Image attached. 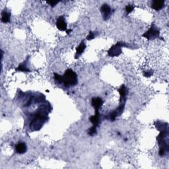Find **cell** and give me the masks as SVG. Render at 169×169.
Returning a JSON list of instances; mask_svg holds the SVG:
<instances>
[{
  "label": "cell",
  "instance_id": "obj_3",
  "mask_svg": "<svg viewBox=\"0 0 169 169\" xmlns=\"http://www.w3.org/2000/svg\"><path fill=\"white\" fill-rule=\"evenodd\" d=\"M142 37L147 38L148 41H153L160 37V31L156 27L154 23L151 24V28L147 31L145 33Z\"/></svg>",
  "mask_w": 169,
  "mask_h": 169
},
{
  "label": "cell",
  "instance_id": "obj_4",
  "mask_svg": "<svg viewBox=\"0 0 169 169\" xmlns=\"http://www.w3.org/2000/svg\"><path fill=\"white\" fill-rule=\"evenodd\" d=\"M100 12L102 15V17L104 21H107V20L110 17V15L112 13V9L106 3H104L103 5L100 7Z\"/></svg>",
  "mask_w": 169,
  "mask_h": 169
},
{
  "label": "cell",
  "instance_id": "obj_17",
  "mask_svg": "<svg viewBox=\"0 0 169 169\" xmlns=\"http://www.w3.org/2000/svg\"><path fill=\"white\" fill-rule=\"evenodd\" d=\"M134 10V5H130V4H129V5L126 6V12L127 13H130Z\"/></svg>",
  "mask_w": 169,
  "mask_h": 169
},
{
  "label": "cell",
  "instance_id": "obj_9",
  "mask_svg": "<svg viewBox=\"0 0 169 169\" xmlns=\"http://www.w3.org/2000/svg\"><path fill=\"white\" fill-rule=\"evenodd\" d=\"M28 62H29V58H27V59H25L23 62L21 63L19 65V66L16 68V70L19 71H22V72H31V70L29 69V67H28Z\"/></svg>",
  "mask_w": 169,
  "mask_h": 169
},
{
  "label": "cell",
  "instance_id": "obj_13",
  "mask_svg": "<svg viewBox=\"0 0 169 169\" xmlns=\"http://www.w3.org/2000/svg\"><path fill=\"white\" fill-rule=\"evenodd\" d=\"M11 13L9 11L4 9L2 11V21L3 23H7L10 22Z\"/></svg>",
  "mask_w": 169,
  "mask_h": 169
},
{
  "label": "cell",
  "instance_id": "obj_14",
  "mask_svg": "<svg viewBox=\"0 0 169 169\" xmlns=\"http://www.w3.org/2000/svg\"><path fill=\"white\" fill-rule=\"evenodd\" d=\"M55 81L58 84H62L63 83V77L62 75H60L57 73H54Z\"/></svg>",
  "mask_w": 169,
  "mask_h": 169
},
{
  "label": "cell",
  "instance_id": "obj_11",
  "mask_svg": "<svg viewBox=\"0 0 169 169\" xmlns=\"http://www.w3.org/2000/svg\"><path fill=\"white\" fill-rule=\"evenodd\" d=\"M15 149L17 153L19 154H24L27 151V147L25 143L24 142H19L15 146Z\"/></svg>",
  "mask_w": 169,
  "mask_h": 169
},
{
  "label": "cell",
  "instance_id": "obj_8",
  "mask_svg": "<svg viewBox=\"0 0 169 169\" xmlns=\"http://www.w3.org/2000/svg\"><path fill=\"white\" fill-rule=\"evenodd\" d=\"M164 6V1L163 0H155L151 2V7L155 11H160Z\"/></svg>",
  "mask_w": 169,
  "mask_h": 169
},
{
  "label": "cell",
  "instance_id": "obj_10",
  "mask_svg": "<svg viewBox=\"0 0 169 169\" xmlns=\"http://www.w3.org/2000/svg\"><path fill=\"white\" fill-rule=\"evenodd\" d=\"M85 48H86V44L84 43V41H83L79 44L78 46L76 48V53L75 55V58L78 59L79 56L83 53V52L84 51V50H85Z\"/></svg>",
  "mask_w": 169,
  "mask_h": 169
},
{
  "label": "cell",
  "instance_id": "obj_18",
  "mask_svg": "<svg viewBox=\"0 0 169 169\" xmlns=\"http://www.w3.org/2000/svg\"><path fill=\"white\" fill-rule=\"evenodd\" d=\"M153 75V71L152 70H149V71H146L143 72V76L146 77H150L151 76Z\"/></svg>",
  "mask_w": 169,
  "mask_h": 169
},
{
  "label": "cell",
  "instance_id": "obj_19",
  "mask_svg": "<svg viewBox=\"0 0 169 169\" xmlns=\"http://www.w3.org/2000/svg\"><path fill=\"white\" fill-rule=\"evenodd\" d=\"M59 3V1H54V0H50V1H47V3L49 4V5L52 7H55Z\"/></svg>",
  "mask_w": 169,
  "mask_h": 169
},
{
  "label": "cell",
  "instance_id": "obj_16",
  "mask_svg": "<svg viewBox=\"0 0 169 169\" xmlns=\"http://www.w3.org/2000/svg\"><path fill=\"white\" fill-rule=\"evenodd\" d=\"M98 35V33L95 31H89V33H88V36L87 37V40L88 41H91V40L94 39L96 36Z\"/></svg>",
  "mask_w": 169,
  "mask_h": 169
},
{
  "label": "cell",
  "instance_id": "obj_5",
  "mask_svg": "<svg viewBox=\"0 0 169 169\" xmlns=\"http://www.w3.org/2000/svg\"><path fill=\"white\" fill-rule=\"evenodd\" d=\"M56 27L61 31H67V23L65 17L63 15L60 16L56 21Z\"/></svg>",
  "mask_w": 169,
  "mask_h": 169
},
{
  "label": "cell",
  "instance_id": "obj_6",
  "mask_svg": "<svg viewBox=\"0 0 169 169\" xmlns=\"http://www.w3.org/2000/svg\"><path fill=\"white\" fill-rule=\"evenodd\" d=\"M91 104L95 111H99L103 104V100L100 97H93L91 99Z\"/></svg>",
  "mask_w": 169,
  "mask_h": 169
},
{
  "label": "cell",
  "instance_id": "obj_15",
  "mask_svg": "<svg viewBox=\"0 0 169 169\" xmlns=\"http://www.w3.org/2000/svg\"><path fill=\"white\" fill-rule=\"evenodd\" d=\"M96 128L95 126H93L92 127H91V128H89L87 132H88V135L90 136H93L95 135L96 134V132H97V130H96Z\"/></svg>",
  "mask_w": 169,
  "mask_h": 169
},
{
  "label": "cell",
  "instance_id": "obj_7",
  "mask_svg": "<svg viewBox=\"0 0 169 169\" xmlns=\"http://www.w3.org/2000/svg\"><path fill=\"white\" fill-rule=\"evenodd\" d=\"M89 121L93 124V126L98 127L100 123V114L99 111H95V115L91 116L89 118Z\"/></svg>",
  "mask_w": 169,
  "mask_h": 169
},
{
  "label": "cell",
  "instance_id": "obj_1",
  "mask_svg": "<svg viewBox=\"0 0 169 169\" xmlns=\"http://www.w3.org/2000/svg\"><path fill=\"white\" fill-rule=\"evenodd\" d=\"M63 77V85L66 87H70L76 85L77 84V75L75 71L71 69H67L64 73Z\"/></svg>",
  "mask_w": 169,
  "mask_h": 169
},
{
  "label": "cell",
  "instance_id": "obj_12",
  "mask_svg": "<svg viewBox=\"0 0 169 169\" xmlns=\"http://www.w3.org/2000/svg\"><path fill=\"white\" fill-rule=\"evenodd\" d=\"M118 92L120 96V101H126V96L128 95V90L124 84L120 87Z\"/></svg>",
  "mask_w": 169,
  "mask_h": 169
},
{
  "label": "cell",
  "instance_id": "obj_2",
  "mask_svg": "<svg viewBox=\"0 0 169 169\" xmlns=\"http://www.w3.org/2000/svg\"><path fill=\"white\" fill-rule=\"evenodd\" d=\"M122 47L133 48V46L130 45V44H128L124 42H118L116 44H114V45L111 46L109 48V50H108V55L112 58L119 56L122 53Z\"/></svg>",
  "mask_w": 169,
  "mask_h": 169
}]
</instances>
